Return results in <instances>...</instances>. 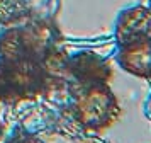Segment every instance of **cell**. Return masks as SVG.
I'll use <instances>...</instances> for the list:
<instances>
[{
	"label": "cell",
	"instance_id": "1",
	"mask_svg": "<svg viewBox=\"0 0 151 143\" xmlns=\"http://www.w3.org/2000/svg\"><path fill=\"white\" fill-rule=\"evenodd\" d=\"M58 38L49 22L9 27L0 33V61H32L48 67L60 54Z\"/></svg>",
	"mask_w": 151,
	"mask_h": 143
},
{
	"label": "cell",
	"instance_id": "2",
	"mask_svg": "<svg viewBox=\"0 0 151 143\" xmlns=\"http://www.w3.org/2000/svg\"><path fill=\"white\" fill-rule=\"evenodd\" d=\"M55 77L41 63L0 61V102L34 101L48 92Z\"/></svg>",
	"mask_w": 151,
	"mask_h": 143
},
{
	"label": "cell",
	"instance_id": "3",
	"mask_svg": "<svg viewBox=\"0 0 151 143\" xmlns=\"http://www.w3.org/2000/svg\"><path fill=\"white\" fill-rule=\"evenodd\" d=\"M71 113L78 124L90 131H102L112 126L121 114V107L114 92L105 85L82 89L73 92Z\"/></svg>",
	"mask_w": 151,
	"mask_h": 143
},
{
	"label": "cell",
	"instance_id": "4",
	"mask_svg": "<svg viewBox=\"0 0 151 143\" xmlns=\"http://www.w3.org/2000/svg\"><path fill=\"white\" fill-rule=\"evenodd\" d=\"M56 77L71 85V92L82 89L105 85L112 77L110 65L105 58L93 51H76L70 56H63Z\"/></svg>",
	"mask_w": 151,
	"mask_h": 143
},
{
	"label": "cell",
	"instance_id": "5",
	"mask_svg": "<svg viewBox=\"0 0 151 143\" xmlns=\"http://www.w3.org/2000/svg\"><path fill=\"white\" fill-rule=\"evenodd\" d=\"M114 38L117 46L141 39H151V9L141 5L124 9L117 15Z\"/></svg>",
	"mask_w": 151,
	"mask_h": 143
},
{
	"label": "cell",
	"instance_id": "6",
	"mask_svg": "<svg viewBox=\"0 0 151 143\" xmlns=\"http://www.w3.org/2000/svg\"><path fill=\"white\" fill-rule=\"evenodd\" d=\"M116 61L127 73L141 78H151V39L117 46Z\"/></svg>",
	"mask_w": 151,
	"mask_h": 143
},
{
	"label": "cell",
	"instance_id": "7",
	"mask_svg": "<svg viewBox=\"0 0 151 143\" xmlns=\"http://www.w3.org/2000/svg\"><path fill=\"white\" fill-rule=\"evenodd\" d=\"M7 143H44V142L37 136H17V138L9 140Z\"/></svg>",
	"mask_w": 151,
	"mask_h": 143
},
{
	"label": "cell",
	"instance_id": "8",
	"mask_svg": "<svg viewBox=\"0 0 151 143\" xmlns=\"http://www.w3.org/2000/svg\"><path fill=\"white\" fill-rule=\"evenodd\" d=\"M0 135H2V123H0Z\"/></svg>",
	"mask_w": 151,
	"mask_h": 143
}]
</instances>
